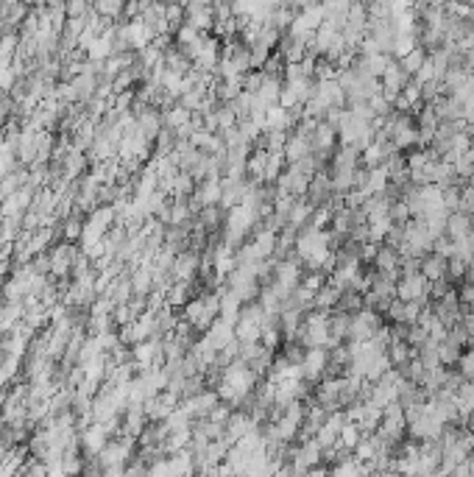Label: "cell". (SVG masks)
I'll return each mask as SVG.
<instances>
[{"mask_svg":"<svg viewBox=\"0 0 474 477\" xmlns=\"http://www.w3.org/2000/svg\"><path fill=\"white\" fill-rule=\"evenodd\" d=\"M469 235H474L472 218L463 215V213H452V215L447 218V238L452 240V243H458V240L469 238Z\"/></svg>","mask_w":474,"mask_h":477,"instance_id":"8fae6325","label":"cell"},{"mask_svg":"<svg viewBox=\"0 0 474 477\" xmlns=\"http://www.w3.org/2000/svg\"><path fill=\"white\" fill-rule=\"evenodd\" d=\"M198 268H201L198 254H196V251H190V248H184V251H179V254L173 257L170 276H173L176 282H193V279H196V274H198Z\"/></svg>","mask_w":474,"mask_h":477,"instance_id":"3957f363","label":"cell"},{"mask_svg":"<svg viewBox=\"0 0 474 477\" xmlns=\"http://www.w3.org/2000/svg\"><path fill=\"white\" fill-rule=\"evenodd\" d=\"M48 257H50V271H53L56 276H65V274L76 265L79 251H76V246H73V243H62V246H56Z\"/></svg>","mask_w":474,"mask_h":477,"instance_id":"277c9868","label":"cell"},{"mask_svg":"<svg viewBox=\"0 0 474 477\" xmlns=\"http://www.w3.org/2000/svg\"><path fill=\"white\" fill-rule=\"evenodd\" d=\"M259 344H262L268 352H276V349H279V344H282V332H279L276 327H262Z\"/></svg>","mask_w":474,"mask_h":477,"instance_id":"ac0fdd59","label":"cell"},{"mask_svg":"<svg viewBox=\"0 0 474 477\" xmlns=\"http://www.w3.org/2000/svg\"><path fill=\"white\" fill-rule=\"evenodd\" d=\"M469 424H472V430H474V413L469 416Z\"/></svg>","mask_w":474,"mask_h":477,"instance_id":"f1b7e54d","label":"cell"},{"mask_svg":"<svg viewBox=\"0 0 474 477\" xmlns=\"http://www.w3.org/2000/svg\"><path fill=\"white\" fill-rule=\"evenodd\" d=\"M282 156H285V162H287V165H299L302 159L313 156V145H310V140L290 134V137H287V142H285V151H282Z\"/></svg>","mask_w":474,"mask_h":477,"instance_id":"8992f818","label":"cell"},{"mask_svg":"<svg viewBox=\"0 0 474 477\" xmlns=\"http://www.w3.org/2000/svg\"><path fill=\"white\" fill-rule=\"evenodd\" d=\"M396 299L399 302H427L430 299V282L421 276V274H413V276H402L396 282Z\"/></svg>","mask_w":474,"mask_h":477,"instance_id":"7a4b0ae2","label":"cell"},{"mask_svg":"<svg viewBox=\"0 0 474 477\" xmlns=\"http://www.w3.org/2000/svg\"><path fill=\"white\" fill-rule=\"evenodd\" d=\"M215 120H218V131L224 134V131H232V128H237V115H235V109L229 107V104H221L218 109H215Z\"/></svg>","mask_w":474,"mask_h":477,"instance_id":"2e32d148","label":"cell"},{"mask_svg":"<svg viewBox=\"0 0 474 477\" xmlns=\"http://www.w3.org/2000/svg\"><path fill=\"white\" fill-rule=\"evenodd\" d=\"M128 282H131V290H134L137 296H142V299H145V296L151 293V288H154V274H151V268H148V265H142V268H137V271L131 274V279H128Z\"/></svg>","mask_w":474,"mask_h":477,"instance_id":"7c38bea8","label":"cell"},{"mask_svg":"<svg viewBox=\"0 0 474 477\" xmlns=\"http://www.w3.org/2000/svg\"><path fill=\"white\" fill-rule=\"evenodd\" d=\"M438 360H441V365H458V360H461V349L444 341V344H438Z\"/></svg>","mask_w":474,"mask_h":477,"instance_id":"ffe728a7","label":"cell"},{"mask_svg":"<svg viewBox=\"0 0 474 477\" xmlns=\"http://www.w3.org/2000/svg\"><path fill=\"white\" fill-rule=\"evenodd\" d=\"M427 56H430V53H427V51H424V48L419 45V48H416L413 53H407V56H405V59H402L399 65H402V70H405V73H407V76L413 79V76H416V73L421 70V65L427 62Z\"/></svg>","mask_w":474,"mask_h":477,"instance_id":"5bb4252c","label":"cell"},{"mask_svg":"<svg viewBox=\"0 0 474 477\" xmlns=\"http://www.w3.org/2000/svg\"><path fill=\"white\" fill-rule=\"evenodd\" d=\"M282 168H285V156L282 154H271L268 151V165H265V182H276L282 176Z\"/></svg>","mask_w":474,"mask_h":477,"instance_id":"e0dca14e","label":"cell"},{"mask_svg":"<svg viewBox=\"0 0 474 477\" xmlns=\"http://www.w3.org/2000/svg\"><path fill=\"white\" fill-rule=\"evenodd\" d=\"M196 224H198L204 232H207V229H210V232H215V229L224 224V215H221V210H218V207H204V210L196 215Z\"/></svg>","mask_w":474,"mask_h":477,"instance_id":"4fadbf2b","label":"cell"},{"mask_svg":"<svg viewBox=\"0 0 474 477\" xmlns=\"http://www.w3.org/2000/svg\"><path fill=\"white\" fill-rule=\"evenodd\" d=\"M461 184H452V187H447L444 190V207H447V213L452 215V213H458V207H461Z\"/></svg>","mask_w":474,"mask_h":477,"instance_id":"7402d4cb","label":"cell"},{"mask_svg":"<svg viewBox=\"0 0 474 477\" xmlns=\"http://www.w3.org/2000/svg\"><path fill=\"white\" fill-rule=\"evenodd\" d=\"M377 251H379V243H363V246L357 248V257H360L363 265H368V262H374Z\"/></svg>","mask_w":474,"mask_h":477,"instance_id":"cb8c5ba5","label":"cell"},{"mask_svg":"<svg viewBox=\"0 0 474 477\" xmlns=\"http://www.w3.org/2000/svg\"><path fill=\"white\" fill-rule=\"evenodd\" d=\"M407 81H410V76L402 70V65H399L396 59H391V62H388V67H385V73L379 76L382 95L391 101V107H393V98H399V95H402V90L407 87Z\"/></svg>","mask_w":474,"mask_h":477,"instance_id":"6da1fadb","label":"cell"},{"mask_svg":"<svg viewBox=\"0 0 474 477\" xmlns=\"http://www.w3.org/2000/svg\"><path fill=\"white\" fill-rule=\"evenodd\" d=\"M458 374L466 379V382H474V347L469 352H461V360H458Z\"/></svg>","mask_w":474,"mask_h":477,"instance_id":"d6986e66","label":"cell"},{"mask_svg":"<svg viewBox=\"0 0 474 477\" xmlns=\"http://www.w3.org/2000/svg\"><path fill=\"white\" fill-rule=\"evenodd\" d=\"M388 318L393 321V324H402V316H405V302H399V299H393L391 304H388Z\"/></svg>","mask_w":474,"mask_h":477,"instance_id":"d4e9b609","label":"cell"},{"mask_svg":"<svg viewBox=\"0 0 474 477\" xmlns=\"http://www.w3.org/2000/svg\"><path fill=\"white\" fill-rule=\"evenodd\" d=\"M313 204L307 201V196H302V199H296L293 201V207H290V213H287V227H293V229H304L307 224H310V218H313Z\"/></svg>","mask_w":474,"mask_h":477,"instance_id":"30bf717a","label":"cell"},{"mask_svg":"<svg viewBox=\"0 0 474 477\" xmlns=\"http://www.w3.org/2000/svg\"><path fill=\"white\" fill-rule=\"evenodd\" d=\"M330 365V349H304V360H302V371L307 379H316L321 374H327Z\"/></svg>","mask_w":474,"mask_h":477,"instance_id":"5b68a950","label":"cell"},{"mask_svg":"<svg viewBox=\"0 0 474 477\" xmlns=\"http://www.w3.org/2000/svg\"><path fill=\"white\" fill-rule=\"evenodd\" d=\"M419 274H421L430 285H433V282H441V279H447V260L430 251L427 257H421V268H419Z\"/></svg>","mask_w":474,"mask_h":477,"instance_id":"9c48e42d","label":"cell"},{"mask_svg":"<svg viewBox=\"0 0 474 477\" xmlns=\"http://www.w3.org/2000/svg\"><path fill=\"white\" fill-rule=\"evenodd\" d=\"M399 251L396 248H391V246H379V251H377V257H374V268H377V274H388V276H396L399 279Z\"/></svg>","mask_w":474,"mask_h":477,"instance_id":"52a82bcc","label":"cell"},{"mask_svg":"<svg viewBox=\"0 0 474 477\" xmlns=\"http://www.w3.org/2000/svg\"><path fill=\"white\" fill-rule=\"evenodd\" d=\"M335 310L338 313H349V316H355L363 310V296L355 293V290H346V293H341V299H338V304H335Z\"/></svg>","mask_w":474,"mask_h":477,"instance_id":"9a60e30c","label":"cell"},{"mask_svg":"<svg viewBox=\"0 0 474 477\" xmlns=\"http://www.w3.org/2000/svg\"><path fill=\"white\" fill-rule=\"evenodd\" d=\"M204 338H207V341H210V344H212L218 352H221L224 347H229L232 341H237V338H235V327H232L229 321H224V318H215V324H212V327L204 332Z\"/></svg>","mask_w":474,"mask_h":477,"instance_id":"ba28073f","label":"cell"},{"mask_svg":"<svg viewBox=\"0 0 474 477\" xmlns=\"http://www.w3.org/2000/svg\"><path fill=\"white\" fill-rule=\"evenodd\" d=\"M62 232H65V243H76V240H81V235H84V224H81L79 218H67L65 227H62Z\"/></svg>","mask_w":474,"mask_h":477,"instance_id":"44dd1931","label":"cell"},{"mask_svg":"<svg viewBox=\"0 0 474 477\" xmlns=\"http://www.w3.org/2000/svg\"><path fill=\"white\" fill-rule=\"evenodd\" d=\"M458 213L474 218V190L466 187V184H463V190H461V207H458Z\"/></svg>","mask_w":474,"mask_h":477,"instance_id":"603a6c76","label":"cell"},{"mask_svg":"<svg viewBox=\"0 0 474 477\" xmlns=\"http://www.w3.org/2000/svg\"><path fill=\"white\" fill-rule=\"evenodd\" d=\"M341 441H344V444H349V447H357V441H360V430H357V424H344V430H341Z\"/></svg>","mask_w":474,"mask_h":477,"instance_id":"484cf974","label":"cell"},{"mask_svg":"<svg viewBox=\"0 0 474 477\" xmlns=\"http://www.w3.org/2000/svg\"><path fill=\"white\" fill-rule=\"evenodd\" d=\"M6 115H8V104H6L3 98H0V126L6 123Z\"/></svg>","mask_w":474,"mask_h":477,"instance_id":"83f0119b","label":"cell"},{"mask_svg":"<svg viewBox=\"0 0 474 477\" xmlns=\"http://www.w3.org/2000/svg\"><path fill=\"white\" fill-rule=\"evenodd\" d=\"M461 324H463V330L469 332V344H474V313H466Z\"/></svg>","mask_w":474,"mask_h":477,"instance_id":"4316f807","label":"cell"}]
</instances>
